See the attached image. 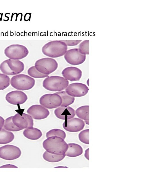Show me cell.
<instances>
[{"instance_id": "cell-1", "label": "cell", "mask_w": 145, "mask_h": 174, "mask_svg": "<svg viewBox=\"0 0 145 174\" xmlns=\"http://www.w3.org/2000/svg\"><path fill=\"white\" fill-rule=\"evenodd\" d=\"M43 146L48 152L61 155H65L68 147L64 139L57 136L48 137L43 142Z\"/></svg>"}, {"instance_id": "cell-2", "label": "cell", "mask_w": 145, "mask_h": 174, "mask_svg": "<svg viewBox=\"0 0 145 174\" xmlns=\"http://www.w3.org/2000/svg\"><path fill=\"white\" fill-rule=\"evenodd\" d=\"M67 46L60 40L51 41L45 44L42 48L43 53L52 58H57L64 55L67 50Z\"/></svg>"}, {"instance_id": "cell-3", "label": "cell", "mask_w": 145, "mask_h": 174, "mask_svg": "<svg viewBox=\"0 0 145 174\" xmlns=\"http://www.w3.org/2000/svg\"><path fill=\"white\" fill-rule=\"evenodd\" d=\"M68 81L59 76L48 77L43 81V86L46 90L52 91H60L66 88Z\"/></svg>"}, {"instance_id": "cell-4", "label": "cell", "mask_w": 145, "mask_h": 174, "mask_svg": "<svg viewBox=\"0 0 145 174\" xmlns=\"http://www.w3.org/2000/svg\"><path fill=\"white\" fill-rule=\"evenodd\" d=\"M23 63L19 60L8 59L3 61L0 65V69L4 74L13 75L19 74L23 71Z\"/></svg>"}, {"instance_id": "cell-5", "label": "cell", "mask_w": 145, "mask_h": 174, "mask_svg": "<svg viewBox=\"0 0 145 174\" xmlns=\"http://www.w3.org/2000/svg\"><path fill=\"white\" fill-rule=\"evenodd\" d=\"M35 79L25 74H19L12 77L11 85L16 89L25 90L32 88L35 84Z\"/></svg>"}, {"instance_id": "cell-6", "label": "cell", "mask_w": 145, "mask_h": 174, "mask_svg": "<svg viewBox=\"0 0 145 174\" xmlns=\"http://www.w3.org/2000/svg\"><path fill=\"white\" fill-rule=\"evenodd\" d=\"M58 64L54 59L44 58L39 59L35 63V67L40 73L48 75L55 71L57 68Z\"/></svg>"}, {"instance_id": "cell-7", "label": "cell", "mask_w": 145, "mask_h": 174, "mask_svg": "<svg viewBox=\"0 0 145 174\" xmlns=\"http://www.w3.org/2000/svg\"><path fill=\"white\" fill-rule=\"evenodd\" d=\"M27 48L22 45L16 44L8 46L4 50V54L10 59L19 60L26 57L28 54Z\"/></svg>"}, {"instance_id": "cell-8", "label": "cell", "mask_w": 145, "mask_h": 174, "mask_svg": "<svg viewBox=\"0 0 145 174\" xmlns=\"http://www.w3.org/2000/svg\"><path fill=\"white\" fill-rule=\"evenodd\" d=\"M40 104L44 107L52 109L60 106L62 102L61 97L55 93L44 95L40 99Z\"/></svg>"}, {"instance_id": "cell-9", "label": "cell", "mask_w": 145, "mask_h": 174, "mask_svg": "<svg viewBox=\"0 0 145 174\" xmlns=\"http://www.w3.org/2000/svg\"><path fill=\"white\" fill-rule=\"evenodd\" d=\"M21 154L20 149L15 146L7 145L0 147V157L3 159L15 160L19 158Z\"/></svg>"}, {"instance_id": "cell-10", "label": "cell", "mask_w": 145, "mask_h": 174, "mask_svg": "<svg viewBox=\"0 0 145 174\" xmlns=\"http://www.w3.org/2000/svg\"><path fill=\"white\" fill-rule=\"evenodd\" d=\"M64 57L69 64L76 65L83 63L86 60V55L81 53L78 48H75L67 50Z\"/></svg>"}, {"instance_id": "cell-11", "label": "cell", "mask_w": 145, "mask_h": 174, "mask_svg": "<svg viewBox=\"0 0 145 174\" xmlns=\"http://www.w3.org/2000/svg\"><path fill=\"white\" fill-rule=\"evenodd\" d=\"M12 121L15 125L23 129L32 127L33 125L32 117L25 113L21 115L18 113L12 116Z\"/></svg>"}, {"instance_id": "cell-12", "label": "cell", "mask_w": 145, "mask_h": 174, "mask_svg": "<svg viewBox=\"0 0 145 174\" xmlns=\"http://www.w3.org/2000/svg\"><path fill=\"white\" fill-rule=\"evenodd\" d=\"M89 88L85 84L75 83L71 84L67 87L66 92L70 96L73 97H81L86 95Z\"/></svg>"}, {"instance_id": "cell-13", "label": "cell", "mask_w": 145, "mask_h": 174, "mask_svg": "<svg viewBox=\"0 0 145 174\" xmlns=\"http://www.w3.org/2000/svg\"><path fill=\"white\" fill-rule=\"evenodd\" d=\"M27 112L32 118L37 120L45 119L50 114L48 109L39 105L32 106L29 108Z\"/></svg>"}, {"instance_id": "cell-14", "label": "cell", "mask_w": 145, "mask_h": 174, "mask_svg": "<svg viewBox=\"0 0 145 174\" xmlns=\"http://www.w3.org/2000/svg\"><path fill=\"white\" fill-rule=\"evenodd\" d=\"M85 125L84 122L81 119L72 118L66 120L63 124L64 128L70 132H77L82 130Z\"/></svg>"}, {"instance_id": "cell-15", "label": "cell", "mask_w": 145, "mask_h": 174, "mask_svg": "<svg viewBox=\"0 0 145 174\" xmlns=\"http://www.w3.org/2000/svg\"><path fill=\"white\" fill-rule=\"evenodd\" d=\"M27 99V96L25 93L18 90L10 92L6 97V100L8 103L15 105L23 104Z\"/></svg>"}, {"instance_id": "cell-16", "label": "cell", "mask_w": 145, "mask_h": 174, "mask_svg": "<svg viewBox=\"0 0 145 174\" xmlns=\"http://www.w3.org/2000/svg\"><path fill=\"white\" fill-rule=\"evenodd\" d=\"M64 78L71 81H79L82 76V71L79 68L69 67L65 68L62 71Z\"/></svg>"}, {"instance_id": "cell-17", "label": "cell", "mask_w": 145, "mask_h": 174, "mask_svg": "<svg viewBox=\"0 0 145 174\" xmlns=\"http://www.w3.org/2000/svg\"><path fill=\"white\" fill-rule=\"evenodd\" d=\"M54 113L57 118L63 120L70 119L75 116L74 110L70 106L58 107L55 109Z\"/></svg>"}, {"instance_id": "cell-18", "label": "cell", "mask_w": 145, "mask_h": 174, "mask_svg": "<svg viewBox=\"0 0 145 174\" xmlns=\"http://www.w3.org/2000/svg\"><path fill=\"white\" fill-rule=\"evenodd\" d=\"M68 148L65 155L70 157H75L81 155L83 153V148L80 145L75 143L68 144Z\"/></svg>"}, {"instance_id": "cell-19", "label": "cell", "mask_w": 145, "mask_h": 174, "mask_svg": "<svg viewBox=\"0 0 145 174\" xmlns=\"http://www.w3.org/2000/svg\"><path fill=\"white\" fill-rule=\"evenodd\" d=\"M24 136L29 139L36 140L40 138L42 135L41 131L33 127L25 129L23 133Z\"/></svg>"}, {"instance_id": "cell-20", "label": "cell", "mask_w": 145, "mask_h": 174, "mask_svg": "<svg viewBox=\"0 0 145 174\" xmlns=\"http://www.w3.org/2000/svg\"><path fill=\"white\" fill-rule=\"evenodd\" d=\"M14 138V135L11 132L2 128L0 130V144H5L11 142Z\"/></svg>"}, {"instance_id": "cell-21", "label": "cell", "mask_w": 145, "mask_h": 174, "mask_svg": "<svg viewBox=\"0 0 145 174\" xmlns=\"http://www.w3.org/2000/svg\"><path fill=\"white\" fill-rule=\"evenodd\" d=\"M55 93L59 95L61 97L62 102L60 106H68L72 104L74 101L75 99L74 97L70 96L65 91H60Z\"/></svg>"}, {"instance_id": "cell-22", "label": "cell", "mask_w": 145, "mask_h": 174, "mask_svg": "<svg viewBox=\"0 0 145 174\" xmlns=\"http://www.w3.org/2000/svg\"><path fill=\"white\" fill-rule=\"evenodd\" d=\"M77 116L81 119L89 121V106H83L78 108L75 111Z\"/></svg>"}, {"instance_id": "cell-23", "label": "cell", "mask_w": 145, "mask_h": 174, "mask_svg": "<svg viewBox=\"0 0 145 174\" xmlns=\"http://www.w3.org/2000/svg\"><path fill=\"white\" fill-rule=\"evenodd\" d=\"M65 155H56L50 153L46 151L44 153L43 157L46 161L50 162H56L63 160Z\"/></svg>"}, {"instance_id": "cell-24", "label": "cell", "mask_w": 145, "mask_h": 174, "mask_svg": "<svg viewBox=\"0 0 145 174\" xmlns=\"http://www.w3.org/2000/svg\"><path fill=\"white\" fill-rule=\"evenodd\" d=\"M12 116H11L6 119L3 126L4 128L10 131H18L23 130L14 125L12 121Z\"/></svg>"}, {"instance_id": "cell-25", "label": "cell", "mask_w": 145, "mask_h": 174, "mask_svg": "<svg viewBox=\"0 0 145 174\" xmlns=\"http://www.w3.org/2000/svg\"><path fill=\"white\" fill-rule=\"evenodd\" d=\"M46 136L47 138L51 136H57L64 139L66 138V134L65 132L61 130L54 129L46 133Z\"/></svg>"}, {"instance_id": "cell-26", "label": "cell", "mask_w": 145, "mask_h": 174, "mask_svg": "<svg viewBox=\"0 0 145 174\" xmlns=\"http://www.w3.org/2000/svg\"><path fill=\"white\" fill-rule=\"evenodd\" d=\"M28 74L35 78H43L48 77V75L42 74L38 71L35 66L30 67L28 70Z\"/></svg>"}, {"instance_id": "cell-27", "label": "cell", "mask_w": 145, "mask_h": 174, "mask_svg": "<svg viewBox=\"0 0 145 174\" xmlns=\"http://www.w3.org/2000/svg\"><path fill=\"white\" fill-rule=\"evenodd\" d=\"M10 83L9 77L4 74L0 73V90L7 88L9 85Z\"/></svg>"}, {"instance_id": "cell-28", "label": "cell", "mask_w": 145, "mask_h": 174, "mask_svg": "<svg viewBox=\"0 0 145 174\" xmlns=\"http://www.w3.org/2000/svg\"><path fill=\"white\" fill-rule=\"evenodd\" d=\"M89 41L85 40L79 44L78 49L81 54L85 55L89 54Z\"/></svg>"}, {"instance_id": "cell-29", "label": "cell", "mask_w": 145, "mask_h": 174, "mask_svg": "<svg viewBox=\"0 0 145 174\" xmlns=\"http://www.w3.org/2000/svg\"><path fill=\"white\" fill-rule=\"evenodd\" d=\"M79 140L85 144H89V129L81 131L79 134Z\"/></svg>"}, {"instance_id": "cell-30", "label": "cell", "mask_w": 145, "mask_h": 174, "mask_svg": "<svg viewBox=\"0 0 145 174\" xmlns=\"http://www.w3.org/2000/svg\"><path fill=\"white\" fill-rule=\"evenodd\" d=\"M64 42L68 46H76L80 43L82 41L81 40H60Z\"/></svg>"}, {"instance_id": "cell-31", "label": "cell", "mask_w": 145, "mask_h": 174, "mask_svg": "<svg viewBox=\"0 0 145 174\" xmlns=\"http://www.w3.org/2000/svg\"><path fill=\"white\" fill-rule=\"evenodd\" d=\"M18 168V167L14 165L9 164L3 165L0 167V168Z\"/></svg>"}, {"instance_id": "cell-32", "label": "cell", "mask_w": 145, "mask_h": 174, "mask_svg": "<svg viewBox=\"0 0 145 174\" xmlns=\"http://www.w3.org/2000/svg\"><path fill=\"white\" fill-rule=\"evenodd\" d=\"M4 120L1 116H0V130L2 128L3 126Z\"/></svg>"}, {"instance_id": "cell-33", "label": "cell", "mask_w": 145, "mask_h": 174, "mask_svg": "<svg viewBox=\"0 0 145 174\" xmlns=\"http://www.w3.org/2000/svg\"><path fill=\"white\" fill-rule=\"evenodd\" d=\"M89 148L85 151L84 154L85 157L88 160H89Z\"/></svg>"}, {"instance_id": "cell-34", "label": "cell", "mask_w": 145, "mask_h": 174, "mask_svg": "<svg viewBox=\"0 0 145 174\" xmlns=\"http://www.w3.org/2000/svg\"><path fill=\"white\" fill-rule=\"evenodd\" d=\"M3 16V13H0V21H1Z\"/></svg>"}, {"instance_id": "cell-35", "label": "cell", "mask_w": 145, "mask_h": 174, "mask_svg": "<svg viewBox=\"0 0 145 174\" xmlns=\"http://www.w3.org/2000/svg\"><path fill=\"white\" fill-rule=\"evenodd\" d=\"M84 122L87 124L88 125H89V121H85Z\"/></svg>"}, {"instance_id": "cell-36", "label": "cell", "mask_w": 145, "mask_h": 174, "mask_svg": "<svg viewBox=\"0 0 145 174\" xmlns=\"http://www.w3.org/2000/svg\"><path fill=\"white\" fill-rule=\"evenodd\" d=\"M87 83L88 85L89 86V79L87 81Z\"/></svg>"}]
</instances>
